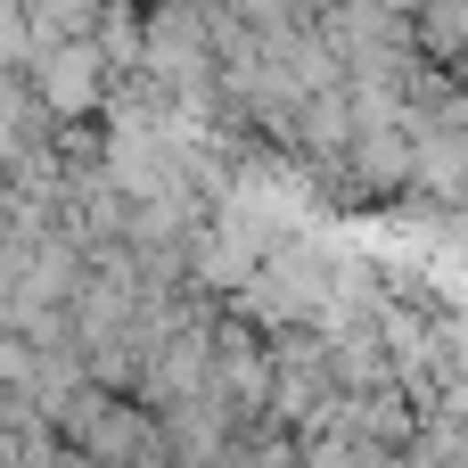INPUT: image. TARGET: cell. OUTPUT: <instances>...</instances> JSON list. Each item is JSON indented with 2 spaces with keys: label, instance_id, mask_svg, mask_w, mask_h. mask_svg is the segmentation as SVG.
Here are the masks:
<instances>
[{
  "label": "cell",
  "instance_id": "6da1fadb",
  "mask_svg": "<svg viewBox=\"0 0 468 468\" xmlns=\"http://www.w3.org/2000/svg\"><path fill=\"white\" fill-rule=\"evenodd\" d=\"M8 74H25L58 123H90V115H107V99H115V66L99 58V41H58V49H33V66H8Z\"/></svg>",
  "mask_w": 468,
  "mask_h": 468
},
{
  "label": "cell",
  "instance_id": "7a4b0ae2",
  "mask_svg": "<svg viewBox=\"0 0 468 468\" xmlns=\"http://www.w3.org/2000/svg\"><path fill=\"white\" fill-rule=\"evenodd\" d=\"M8 16L33 33V49H58V41H90L99 16H107V0H16Z\"/></svg>",
  "mask_w": 468,
  "mask_h": 468
}]
</instances>
